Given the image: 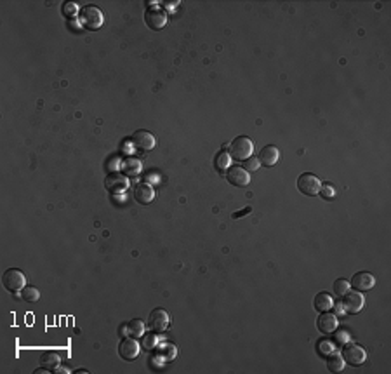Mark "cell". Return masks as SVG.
Returning a JSON list of instances; mask_svg holds the SVG:
<instances>
[{
  "mask_svg": "<svg viewBox=\"0 0 391 374\" xmlns=\"http://www.w3.org/2000/svg\"><path fill=\"white\" fill-rule=\"evenodd\" d=\"M80 24H82L86 30H91V32H94V30H99L101 27H103L105 23V16L103 12H101L99 7L96 6H86L80 9Z\"/></svg>",
  "mask_w": 391,
  "mask_h": 374,
  "instance_id": "cell-1",
  "label": "cell"
},
{
  "mask_svg": "<svg viewBox=\"0 0 391 374\" xmlns=\"http://www.w3.org/2000/svg\"><path fill=\"white\" fill-rule=\"evenodd\" d=\"M254 154V141L247 136H239L229 144V155L237 160H247Z\"/></svg>",
  "mask_w": 391,
  "mask_h": 374,
  "instance_id": "cell-2",
  "label": "cell"
},
{
  "mask_svg": "<svg viewBox=\"0 0 391 374\" xmlns=\"http://www.w3.org/2000/svg\"><path fill=\"white\" fill-rule=\"evenodd\" d=\"M2 284L4 287L7 289V291L11 292H19L23 291L24 287H27V277H24V273L18 268H9L4 271L2 275Z\"/></svg>",
  "mask_w": 391,
  "mask_h": 374,
  "instance_id": "cell-3",
  "label": "cell"
},
{
  "mask_svg": "<svg viewBox=\"0 0 391 374\" xmlns=\"http://www.w3.org/2000/svg\"><path fill=\"white\" fill-rule=\"evenodd\" d=\"M343 359L344 362H348L350 365H362L367 360V352L362 345L353 341H348L346 345H343Z\"/></svg>",
  "mask_w": 391,
  "mask_h": 374,
  "instance_id": "cell-4",
  "label": "cell"
},
{
  "mask_svg": "<svg viewBox=\"0 0 391 374\" xmlns=\"http://www.w3.org/2000/svg\"><path fill=\"white\" fill-rule=\"evenodd\" d=\"M322 185H324V183H322L320 178L311 172L301 174L299 180H297V188H299V192L308 195V197H315V195L320 193Z\"/></svg>",
  "mask_w": 391,
  "mask_h": 374,
  "instance_id": "cell-5",
  "label": "cell"
},
{
  "mask_svg": "<svg viewBox=\"0 0 391 374\" xmlns=\"http://www.w3.org/2000/svg\"><path fill=\"white\" fill-rule=\"evenodd\" d=\"M169 326H171V315H169L164 308H155L150 313L148 327H150L153 333H164V331L169 329Z\"/></svg>",
  "mask_w": 391,
  "mask_h": 374,
  "instance_id": "cell-6",
  "label": "cell"
},
{
  "mask_svg": "<svg viewBox=\"0 0 391 374\" xmlns=\"http://www.w3.org/2000/svg\"><path fill=\"white\" fill-rule=\"evenodd\" d=\"M343 297V310L346 313H360L365 307V296L360 291H348Z\"/></svg>",
  "mask_w": 391,
  "mask_h": 374,
  "instance_id": "cell-7",
  "label": "cell"
},
{
  "mask_svg": "<svg viewBox=\"0 0 391 374\" xmlns=\"http://www.w3.org/2000/svg\"><path fill=\"white\" fill-rule=\"evenodd\" d=\"M144 21L151 30H162L165 24H167V12H165L162 7H148L146 12H144Z\"/></svg>",
  "mask_w": 391,
  "mask_h": 374,
  "instance_id": "cell-8",
  "label": "cell"
},
{
  "mask_svg": "<svg viewBox=\"0 0 391 374\" xmlns=\"http://www.w3.org/2000/svg\"><path fill=\"white\" fill-rule=\"evenodd\" d=\"M131 143H133L134 146L138 148V150L150 152V150H153V148L157 146V138L150 133V131L139 129V131H136V133L133 134V138H131Z\"/></svg>",
  "mask_w": 391,
  "mask_h": 374,
  "instance_id": "cell-9",
  "label": "cell"
},
{
  "mask_svg": "<svg viewBox=\"0 0 391 374\" xmlns=\"http://www.w3.org/2000/svg\"><path fill=\"white\" fill-rule=\"evenodd\" d=\"M105 186L112 193H122V192H125V190L129 188V180H127L125 174L113 172V174H108V176H106Z\"/></svg>",
  "mask_w": 391,
  "mask_h": 374,
  "instance_id": "cell-10",
  "label": "cell"
},
{
  "mask_svg": "<svg viewBox=\"0 0 391 374\" xmlns=\"http://www.w3.org/2000/svg\"><path fill=\"white\" fill-rule=\"evenodd\" d=\"M139 350H141V346L134 339V336L133 338H124L118 345V355L124 360H134L139 355Z\"/></svg>",
  "mask_w": 391,
  "mask_h": 374,
  "instance_id": "cell-11",
  "label": "cell"
},
{
  "mask_svg": "<svg viewBox=\"0 0 391 374\" xmlns=\"http://www.w3.org/2000/svg\"><path fill=\"white\" fill-rule=\"evenodd\" d=\"M374 286H376V277L372 273H369V271H358L351 279V287H355L360 292L371 291Z\"/></svg>",
  "mask_w": 391,
  "mask_h": 374,
  "instance_id": "cell-12",
  "label": "cell"
},
{
  "mask_svg": "<svg viewBox=\"0 0 391 374\" xmlns=\"http://www.w3.org/2000/svg\"><path fill=\"white\" fill-rule=\"evenodd\" d=\"M226 180L231 183L233 186H247L250 183V174L249 171H245L244 167H240V165H233V167H229V171L226 174Z\"/></svg>",
  "mask_w": 391,
  "mask_h": 374,
  "instance_id": "cell-13",
  "label": "cell"
},
{
  "mask_svg": "<svg viewBox=\"0 0 391 374\" xmlns=\"http://www.w3.org/2000/svg\"><path fill=\"white\" fill-rule=\"evenodd\" d=\"M317 327H318V331H320V333H324V334L334 333V331L339 327L337 317H335L334 313L322 312L320 317H318V320H317Z\"/></svg>",
  "mask_w": 391,
  "mask_h": 374,
  "instance_id": "cell-14",
  "label": "cell"
},
{
  "mask_svg": "<svg viewBox=\"0 0 391 374\" xmlns=\"http://www.w3.org/2000/svg\"><path fill=\"white\" fill-rule=\"evenodd\" d=\"M257 159H259V162L263 165H266V167H273V165L280 160V150L277 146H273V144H268V146H265L261 152H259Z\"/></svg>",
  "mask_w": 391,
  "mask_h": 374,
  "instance_id": "cell-15",
  "label": "cell"
},
{
  "mask_svg": "<svg viewBox=\"0 0 391 374\" xmlns=\"http://www.w3.org/2000/svg\"><path fill=\"white\" fill-rule=\"evenodd\" d=\"M134 198L139 204H151L155 201V188L148 183H139L134 190Z\"/></svg>",
  "mask_w": 391,
  "mask_h": 374,
  "instance_id": "cell-16",
  "label": "cell"
},
{
  "mask_svg": "<svg viewBox=\"0 0 391 374\" xmlns=\"http://www.w3.org/2000/svg\"><path fill=\"white\" fill-rule=\"evenodd\" d=\"M313 305H315V310L317 312H329L330 308L334 307V297L329 294V292H318V294L315 296V301H313Z\"/></svg>",
  "mask_w": 391,
  "mask_h": 374,
  "instance_id": "cell-17",
  "label": "cell"
},
{
  "mask_svg": "<svg viewBox=\"0 0 391 374\" xmlns=\"http://www.w3.org/2000/svg\"><path fill=\"white\" fill-rule=\"evenodd\" d=\"M59 362H61V359H59V355L56 352H45V354L40 357L42 367L49 369V371H56L59 367Z\"/></svg>",
  "mask_w": 391,
  "mask_h": 374,
  "instance_id": "cell-18",
  "label": "cell"
},
{
  "mask_svg": "<svg viewBox=\"0 0 391 374\" xmlns=\"http://www.w3.org/2000/svg\"><path fill=\"white\" fill-rule=\"evenodd\" d=\"M344 359L341 354H337V352H332V354H329V359H327V369H329L330 372H341L344 369Z\"/></svg>",
  "mask_w": 391,
  "mask_h": 374,
  "instance_id": "cell-19",
  "label": "cell"
},
{
  "mask_svg": "<svg viewBox=\"0 0 391 374\" xmlns=\"http://www.w3.org/2000/svg\"><path fill=\"white\" fill-rule=\"evenodd\" d=\"M122 169H124V174H129V176H138L143 171V164L141 160L138 159H127L122 164Z\"/></svg>",
  "mask_w": 391,
  "mask_h": 374,
  "instance_id": "cell-20",
  "label": "cell"
},
{
  "mask_svg": "<svg viewBox=\"0 0 391 374\" xmlns=\"http://www.w3.org/2000/svg\"><path fill=\"white\" fill-rule=\"evenodd\" d=\"M125 327L134 338H141V336H144V331H146V326H144V322L141 318H133Z\"/></svg>",
  "mask_w": 391,
  "mask_h": 374,
  "instance_id": "cell-21",
  "label": "cell"
},
{
  "mask_svg": "<svg viewBox=\"0 0 391 374\" xmlns=\"http://www.w3.org/2000/svg\"><path fill=\"white\" fill-rule=\"evenodd\" d=\"M216 169H218L219 172H224V169L229 167V164H231V155L228 154L226 150H221L218 155H216Z\"/></svg>",
  "mask_w": 391,
  "mask_h": 374,
  "instance_id": "cell-22",
  "label": "cell"
},
{
  "mask_svg": "<svg viewBox=\"0 0 391 374\" xmlns=\"http://www.w3.org/2000/svg\"><path fill=\"white\" fill-rule=\"evenodd\" d=\"M21 297H23L24 301H30V303H35V301L40 300V291L33 286H27L21 291Z\"/></svg>",
  "mask_w": 391,
  "mask_h": 374,
  "instance_id": "cell-23",
  "label": "cell"
},
{
  "mask_svg": "<svg viewBox=\"0 0 391 374\" xmlns=\"http://www.w3.org/2000/svg\"><path fill=\"white\" fill-rule=\"evenodd\" d=\"M350 287H351V284L348 282L346 279H337L334 282V292H335V296H344L346 294L348 291H350Z\"/></svg>",
  "mask_w": 391,
  "mask_h": 374,
  "instance_id": "cell-24",
  "label": "cell"
},
{
  "mask_svg": "<svg viewBox=\"0 0 391 374\" xmlns=\"http://www.w3.org/2000/svg\"><path fill=\"white\" fill-rule=\"evenodd\" d=\"M159 355H162L164 359L172 360L174 357H176V346H174V345H169V343H164L162 348L159 350Z\"/></svg>",
  "mask_w": 391,
  "mask_h": 374,
  "instance_id": "cell-25",
  "label": "cell"
},
{
  "mask_svg": "<svg viewBox=\"0 0 391 374\" xmlns=\"http://www.w3.org/2000/svg\"><path fill=\"white\" fill-rule=\"evenodd\" d=\"M334 350H335V345L332 341H329V339H322V341L318 343V352H320L322 355H329L332 354Z\"/></svg>",
  "mask_w": 391,
  "mask_h": 374,
  "instance_id": "cell-26",
  "label": "cell"
},
{
  "mask_svg": "<svg viewBox=\"0 0 391 374\" xmlns=\"http://www.w3.org/2000/svg\"><path fill=\"white\" fill-rule=\"evenodd\" d=\"M334 333H335V339H334V341L337 343V345H346L348 341H351V336H350V333H348V331H344V329H335Z\"/></svg>",
  "mask_w": 391,
  "mask_h": 374,
  "instance_id": "cell-27",
  "label": "cell"
},
{
  "mask_svg": "<svg viewBox=\"0 0 391 374\" xmlns=\"http://www.w3.org/2000/svg\"><path fill=\"white\" fill-rule=\"evenodd\" d=\"M320 195L325 198V201H330V198L335 197V188L330 185V183H324V185H322V190H320Z\"/></svg>",
  "mask_w": 391,
  "mask_h": 374,
  "instance_id": "cell-28",
  "label": "cell"
},
{
  "mask_svg": "<svg viewBox=\"0 0 391 374\" xmlns=\"http://www.w3.org/2000/svg\"><path fill=\"white\" fill-rule=\"evenodd\" d=\"M259 165H261V162H259V159H256V157H249L247 160H244V169L245 171H249V172H254V171H257L259 169Z\"/></svg>",
  "mask_w": 391,
  "mask_h": 374,
  "instance_id": "cell-29",
  "label": "cell"
},
{
  "mask_svg": "<svg viewBox=\"0 0 391 374\" xmlns=\"http://www.w3.org/2000/svg\"><path fill=\"white\" fill-rule=\"evenodd\" d=\"M63 12H65V16H68V18H71V16H75L76 12H80V9L75 2H66L65 7H63Z\"/></svg>",
  "mask_w": 391,
  "mask_h": 374,
  "instance_id": "cell-30",
  "label": "cell"
},
{
  "mask_svg": "<svg viewBox=\"0 0 391 374\" xmlns=\"http://www.w3.org/2000/svg\"><path fill=\"white\" fill-rule=\"evenodd\" d=\"M249 212H250V207H245V209L244 211H237V212H233V219H239V218H242V216H244V214H249Z\"/></svg>",
  "mask_w": 391,
  "mask_h": 374,
  "instance_id": "cell-31",
  "label": "cell"
},
{
  "mask_svg": "<svg viewBox=\"0 0 391 374\" xmlns=\"http://www.w3.org/2000/svg\"><path fill=\"white\" fill-rule=\"evenodd\" d=\"M153 341H157V339H155V333L150 334V336H146V343H144V346H146V348H153Z\"/></svg>",
  "mask_w": 391,
  "mask_h": 374,
  "instance_id": "cell-32",
  "label": "cell"
},
{
  "mask_svg": "<svg viewBox=\"0 0 391 374\" xmlns=\"http://www.w3.org/2000/svg\"><path fill=\"white\" fill-rule=\"evenodd\" d=\"M54 372H70V371H68L66 367H58V369H56V371H54Z\"/></svg>",
  "mask_w": 391,
  "mask_h": 374,
  "instance_id": "cell-33",
  "label": "cell"
}]
</instances>
